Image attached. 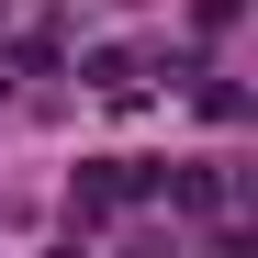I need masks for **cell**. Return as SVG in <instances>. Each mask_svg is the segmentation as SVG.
Masks as SVG:
<instances>
[{
    "label": "cell",
    "instance_id": "1",
    "mask_svg": "<svg viewBox=\"0 0 258 258\" xmlns=\"http://www.w3.org/2000/svg\"><path fill=\"white\" fill-rule=\"evenodd\" d=\"M225 23H236V0H202V34H225Z\"/></svg>",
    "mask_w": 258,
    "mask_h": 258
}]
</instances>
